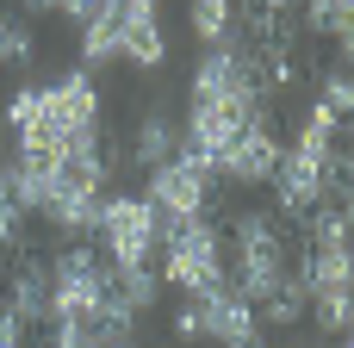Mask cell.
<instances>
[{
    "label": "cell",
    "mask_w": 354,
    "mask_h": 348,
    "mask_svg": "<svg viewBox=\"0 0 354 348\" xmlns=\"http://www.w3.org/2000/svg\"><path fill=\"white\" fill-rule=\"evenodd\" d=\"M6 131L25 156H68L100 149V87L87 68H68L56 81L19 87L6 100Z\"/></svg>",
    "instance_id": "1"
},
{
    "label": "cell",
    "mask_w": 354,
    "mask_h": 348,
    "mask_svg": "<svg viewBox=\"0 0 354 348\" xmlns=\"http://www.w3.org/2000/svg\"><path fill=\"white\" fill-rule=\"evenodd\" d=\"M286 268H292L286 224H280L274 212H243V218L230 224V286H236L249 305H261V299L286 280Z\"/></svg>",
    "instance_id": "2"
},
{
    "label": "cell",
    "mask_w": 354,
    "mask_h": 348,
    "mask_svg": "<svg viewBox=\"0 0 354 348\" xmlns=\"http://www.w3.org/2000/svg\"><path fill=\"white\" fill-rule=\"evenodd\" d=\"M162 286H174V293H205V286H218L224 280V230L212 224V218H174V224H162Z\"/></svg>",
    "instance_id": "3"
},
{
    "label": "cell",
    "mask_w": 354,
    "mask_h": 348,
    "mask_svg": "<svg viewBox=\"0 0 354 348\" xmlns=\"http://www.w3.org/2000/svg\"><path fill=\"white\" fill-rule=\"evenodd\" d=\"M174 336H180V342L243 348V342L261 336V318H255V305H249L230 280H218V286H205V293H187V305L174 311Z\"/></svg>",
    "instance_id": "4"
},
{
    "label": "cell",
    "mask_w": 354,
    "mask_h": 348,
    "mask_svg": "<svg viewBox=\"0 0 354 348\" xmlns=\"http://www.w3.org/2000/svg\"><path fill=\"white\" fill-rule=\"evenodd\" d=\"M162 224L168 218L143 193H112L100 205V224H93V237L106 249V268H149V255L162 243Z\"/></svg>",
    "instance_id": "5"
},
{
    "label": "cell",
    "mask_w": 354,
    "mask_h": 348,
    "mask_svg": "<svg viewBox=\"0 0 354 348\" xmlns=\"http://www.w3.org/2000/svg\"><path fill=\"white\" fill-rule=\"evenodd\" d=\"M112 299V268L68 243L56 262H50V318H100V305Z\"/></svg>",
    "instance_id": "6"
},
{
    "label": "cell",
    "mask_w": 354,
    "mask_h": 348,
    "mask_svg": "<svg viewBox=\"0 0 354 348\" xmlns=\"http://www.w3.org/2000/svg\"><path fill=\"white\" fill-rule=\"evenodd\" d=\"M212 187H218V174L199 162V156H187V149H174L162 168H149V205L174 224V218H205V205H212Z\"/></svg>",
    "instance_id": "7"
},
{
    "label": "cell",
    "mask_w": 354,
    "mask_h": 348,
    "mask_svg": "<svg viewBox=\"0 0 354 348\" xmlns=\"http://www.w3.org/2000/svg\"><path fill=\"white\" fill-rule=\"evenodd\" d=\"M274 162H280V131L261 118V125H249L230 149H224V162H218V174L230 181V187H261L268 174H274Z\"/></svg>",
    "instance_id": "8"
},
{
    "label": "cell",
    "mask_w": 354,
    "mask_h": 348,
    "mask_svg": "<svg viewBox=\"0 0 354 348\" xmlns=\"http://www.w3.org/2000/svg\"><path fill=\"white\" fill-rule=\"evenodd\" d=\"M6 311L31 330V324H50V262H19V268H6Z\"/></svg>",
    "instance_id": "9"
},
{
    "label": "cell",
    "mask_w": 354,
    "mask_h": 348,
    "mask_svg": "<svg viewBox=\"0 0 354 348\" xmlns=\"http://www.w3.org/2000/svg\"><path fill=\"white\" fill-rule=\"evenodd\" d=\"M174 149H180V125H174L168 112H143V118H137V137H131V162L149 174V168H162Z\"/></svg>",
    "instance_id": "10"
},
{
    "label": "cell",
    "mask_w": 354,
    "mask_h": 348,
    "mask_svg": "<svg viewBox=\"0 0 354 348\" xmlns=\"http://www.w3.org/2000/svg\"><path fill=\"white\" fill-rule=\"evenodd\" d=\"M305 305H311V299H305V280H299V268H286V280L255 305V318L274 324V330H292V324H305Z\"/></svg>",
    "instance_id": "11"
},
{
    "label": "cell",
    "mask_w": 354,
    "mask_h": 348,
    "mask_svg": "<svg viewBox=\"0 0 354 348\" xmlns=\"http://www.w3.org/2000/svg\"><path fill=\"white\" fill-rule=\"evenodd\" d=\"M187 19H193V37H199L205 50H212V44H230L236 25H243V19H236V0H193Z\"/></svg>",
    "instance_id": "12"
},
{
    "label": "cell",
    "mask_w": 354,
    "mask_h": 348,
    "mask_svg": "<svg viewBox=\"0 0 354 348\" xmlns=\"http://www.w3.org/2000/svg\"><path fill=\"white\" fill-rule=\"evenodd\" d=\"M305 19H311L317 37H336L342 56H348V44H354V0H305Z\"/></svg>",
    "instance_id": "13"
},
{
    "label": "cell",
    "mask_w": 354,
    "mask_h": 348,
    "mask_svg": "<svg viewBox=\"0 0 354 348\" xmlns=\"http://www.w3.org/2000/svg\"><path fill=\"white\" fill-rule=\"evenodd\" d=\"M112 293L131 305V311H149L162 299V274L156 268H112Z\"/></svg>",
    "instance_id": "14"
},
{
    "label": "cell",
    "mask_w": 354,
    "mask_h": 348,
    "mask_svg": "<svg viewBox=\"0 0 354 348\" xmlns=\"http://www.w3.org/2000/svg\"><path fill=\"white\" fill-rule=\"evenodd\" d=\"M37 56V37L19 12H0V68H25Z\"/></svg>",
    "instance_id": "15"
},
{
    "label": "cell",
    "mask_w": 354,
    "mask_h": 348,
    "mask_svg": "<svg viewBox=\"0 0 354 348\" xmlns=\"http://www.w3.org/2000/svg\"><path fill=\"white\" fill-rule=\"evenodd\" d=\"M50 348H106L93 318H50Z\"/></svg>",
    "instance_id": "16"
},
{
    "label": "cell",
    "mask_w": 354,
    "mask_h": 348,
    "mask_svg": "<svg viewBox=\"0 0 354 348\" xmlns=\"http://www.w3.org/2000/svg\"><path fill=\"white\" fill-rule=\"evenodd\" d=\"M0 168H6V162H0ZM25 230H31V224H25V205H19V199L6 193V181H0V255H6V249H25Z\"/></svg>",
    "instance_id": "17"
},
{
    "label": "cell",
    "mask_w": 354,
    "mask_h": 348,
    "mask_svg": "<svg viewBox=\"0 0 354 348\" xmlns=\"http://www.w3.org/2000/svg\"><path fill=\"white\" fill-rule=\"evenodd\" d=\"M317 106H324V112H336V118H348V112H354V81H348V62H336V68L324 75V93H317Z\"/></svg>",
    "instance_id": "18"
},
{
    "label": "cell",
    "mask_w": 354,
    "mask_h": 348,
    "mask_svg": "<svg viewBox=\"0 0 354 348\" xmlns=\"http://www.w3.org/2000/svg\"><path fill=\"white\" fill-rule=\"evenodd\" d=\"M93 6H100V0H25L31 19H68V25H81Z\"/></svg>",
    "instance_id": "19"
},
{
    "label": "cell",
    "mask_w": 354,
    "mask_h": 348,
    "mask_svg": "<svg viewBox=\"0 0 354 348\" xmlns=\"http://www.w3.org/2000/svg\"><path fill=\"white\" fill-rule=\"evenodd\" d=\"M0 348H25V324L12 311H0Z\"/></svg>",
    "instance_id": "20"
},
{
    "label": "cell",
    "mask_w": 354,
    "mask_h": 348,
    "mask_svg": "<svg viewBox=\"0 0 354 348\" xmlns=\"http://www.w3.org/2000/svg\"><path fill=\"white\" fill-rule=\"evenodd\" d=\"M255 6H261V12H280V19H286V12H292L299 0H255Z\"/></svg>",
    "instance_id": "21"
},
{
    "label": "cell",
    "mask_w": 354,
    "mask_h": 348,
    "mask_svg": "<svg viewBox=\"0 0 354 348\" xmlns=\"http://www.w3.org/2000/svg\"><path fill=\"white\" fill-rule=\"evenodd\" d=\"M131 6H162V0H131Z\"/></svg>",
    "instance_id": "22"
},
{
    "label": "cell",
    "mask_w": 354,
    "mask_h": 348,
    "mask_svg": "<svg viewBox=\"0 0 354 348\" xmlns=\"http://www.w3.org/2000/svg\"><path fill=\"white\" fill-rule=\"evenodd\" d=\"M243 348H268V342H261V336H255V342H243Z\"/></svg>",
    "instance_id": "23"
},
{
    "label": "cell",
    "mask_w": 354,
    "mask_h": 348,
    "mask_svg": "<svg viewBox=\"0 0 354 348\" xmlns=\"http://www.w3.org/2000/svg\"><path fill=\"white\" fill-rule=\"evenodd\" d=\"M0 286H6V262H0Z\"/></svg>",
    "instance_id": "24"
},
{
    "label": "cell",
    "mask_w": 354,
    "mask_h": 348,
    "mask_svg": "<svg viewBox=\"0 0 354 348\" xmlns=\"http://www.w3.org/2000/svg\"><path fill=\"white\" fill-rule=\"evenodd\" d=\"M336 348H348V336H336Z\"/></svg>",
    "instance_id": "25"
}]
</instances>
